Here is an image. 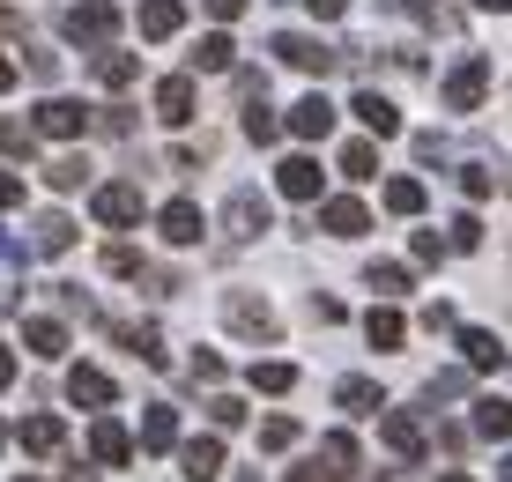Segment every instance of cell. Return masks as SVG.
<instances>
[{
    "mask_svg": "<svg viewBox=\"0 0 512 482\" xmlns=\"http://www.w3.org/2000/svg\"><path fill=\"white\" fill-rule=\"evenodd\" d=\"M223 327H231L238 342H253V349L282 342V312H275L260 290H223Z\"/></svg>",
    "mask_w": 512,
    "mask_h": 482,
    "instance_id": "cell-1",
    "label": "cell"
},
{
    "mask_svg": "<svg viewBox=\"0 0 512 482\" xmlns=\"http://www.w3.org/2000/svg\"><path fill=\"white\" fill-rule=\"evenodd\" d=\"M268 52L282 67H297V75H334V67H349L334 45H320V38H305V30H275L268 38Z\"/></svg>",
    "mask_w": 512,
    "mask_h": 482,
    "instance_id": "cell-2",
    "label": "cell"
},
{
    "mask_svg": "<svg viewBox=\"0 0 512 482\" xmlns=\"http://www.w3.org/2000/svg\"><path fill=\"white\" fill-rule=\"evenodd\" d=\"M438 97H446V112H475V104L490 97V60H483V52H468V60L438 82Z\"/></svg>",
    "mask_w": 512,
    "mask_h": 482,
    "instance_id": "cell-3",
    "label": "cell"
},
{
    "mask_svg": "<svg viewBox=\"0 0 512 482\" xmlns=\"http://www.w3.org/2000/svg\"><path fill=\"white\" fill-rule=\"evenodd\" d=\"M60 38L67 45H112L119 38V8H112V0H82V8L60 23Z\"/></svg>",
    "mask_w": 512,
    "mask_h": 482,
    "instance_id": "cell-4",
    "label": "cell"
},
{
    "mask_svg": "<svg viewBox=\"0 0 512 482\" xmlns=\"http://www.w3.org/2000/svg\"><path fill=\"white\" fill-rule=\"evenodd\" d=\"M275 193H282V201H320V193H327V171L320 164H312V156L305 149H290V156H282V164H275Z\"/></svg>",
    "mask_w": 512,
    "mask_h": 482,
    "instance_id": "cell-5",
    "label": "cell"
},
{
    "mask_svg": "<svg viewBox=\"0 0 512 482\" xmlns=\"http://www.w3.org/2000/svg\"><path fill=\"white\" fill-rule=\"evenodd\" d=\"M97 127V112L82 97H45L38 104V134H52V141H75V134H90Z\"/></svg>",
    "mask_w": 512,
    "mask_h": 482,
    "instance_id": "cell-6",
    "label": "cell"
},
{
    "mask_svg": "<svg viewBox=\"0 0 512 482\" xmlns=\"http://www.w3.org/2000/svg\"><path fill=\"white\" fill-rule=\"evenodd\" d=\"M67 401H75V408H112L119 401V379L104 364H67Z\"/></svg>",
    "mask_w": 512,
    "mask_h": 482,
    "instance_id": "cell-7",
    "label": "cell"
},
{
    "mask_svg": "<svg viewBox=\"0 0 512 482\" xmlns=\"http://www.w3.org/2000/svg\"><path fill=\"white\" fill-rule=\"evenodd\" d=\"M90 208H97L104 230H134V223H141V186H127V178H119V186H97Z\"/></svg>",
    "mask_w": 512,
    "mask_h": 482,
    "instance_id": "cell-8",
    "label": "cell"
},
{
    "mask_svg": "<svg viewBox=\"0 0 512 482\" xmlns=\"http://www.w3.org/2000/svg\"><path fill=\"white\" fill-rule=\"evenodd\" d=\"M379 438H386V453H394V460H409V468L423 460V445H431V438H423V423L409 416V408H386V416H379Z\"/></svg>",
    "mask_w": 512,
    "mask_h": 482,
    "instance_id": "cell-9",
    "label": "cell"
},
{
    "mask_svg": "<svg viewBox=\"0 0 512 482\" xmlns=\"http://www.w3.org/2000/svg\"><path fill=\"white\" fill-rule=\"evenodd\" d=\"M223 230H231V238H260V230H268V201H260L253 186H231V201H223Z\"/></svg>",
    "mask_w": 512,
    "mask_h": 482,
    "instance_id": "cell-10",
    "label": "cell"
},
{
    "mask_svg": "<svg viewBox=\"0 0 512 482\" xmlns=\"http://www.w3.org/2000/svg\"><path fill=\"white\" fill-rule=\"evenodd\" d=\"M320 230L327 238H364V230H372V208L349 201V193H334V201H320Z\"/></svg>",
    "mask_w": 512,
    "mask_h": 482,
    "instance_id": "cell-11",
    "label": "cell"
},
{
    "mask_svg": "<svg viewBox=\"0 0 512 482\" xmlns=\"http://www.w3.org/2000/svg\"><path fill=\"white\" fill-rule=\"evenodd\" d=\"M156 238L164 245H201V208L193 201H164L156 208Z\"/></svg>",
    "mask_w": 512,
    "mask_h": 482,
    "instance_id": "cell-12",
    "label": "cell"
},
{
    "mask_svg": "<svg viewBox=\"0 0 512 482\" xmlns=\"http://www.w3.org/2000/svg\"><path fill=\"white\" fill-rule=\"evenodd\" d=\"M186 30V0H141V38L149 45H171Z\"/></svg>",
    "mask_w": 512,
    "mask_h": 482,
    "instance_id": "cell-13",
    "label": "cell"
},
{
    "mask_svg": "<svg viewBox=\"0 0 512 482\" xmlns=\"http://www.w3.org/2000/svg\"><path fill=\"white\" fill-rule=\"evenodd\" d=\"M290 134H297V141H327V134H334V104L320 97V89L290 104Z\"/></svg>",
    "mask_w": 512,
    "mask_h": 482,
    "instance_id": "cell-14",
    "label": "cell"
},
{
    "mask_svg": "<svg viewBox=\"0 0 512 482\" xmlns=\"http://www.w3.org/2000/svg\"><path fill=\"white\" fill-rule=\"evenodd\" d=\"M90 460H97V468H127V460H134V438L119 431L112 416H97V423H90Z\"/></svg>",
    "mask_w": 512,
    "mask_h": 482,
    "instance_id": "cell-15",
    "label": "cell"
},
{
    "mask_svg": "<svg viewBox=\"0 0 512 482\" xmlns=\"http://www.w3.org/2000/svg\"><path fill=\"white\" fill-rule=\"evenodd\" d=\"M156 119H164V127H186L193 119V75H164L156 82Z\"/></svg>",
    "mask_w": 512,
    "mask_h": 482,
    "instance_id": "cell-16",
    "label": "cell"
},
{
    "mask_svg": "<svg viewBox=\"0 0 512 482\" xmlns=\"http://www.w3.org/2000/svg\"><path fill=\"white\" fill-rule=\"evenodd\" d=\"M320 468H327V482H349V475L364 468L357 438H349V431H327V438H320Z\"/></svg>",
    "mask_w": 512,
    "mask_h": 482,
    "instance_id": "cell-17",
    "label": "cell"
},
{
    "mask_svg": "<svg viewBox=\"0 0 512 482\" xmlns=\"http://www.w3.org/2000/svg\"><path fill=\"white\" fill-rule=\"evenodd\" d=\"M461 364L468 371H505V342L490 327H461Z\"/></svg>",
    "mask_w": 512,
    "mask_h": 482,
    "instance_id": "cell-18",
    "label": "cell"
},
{
    "mask_svg": "<svg viewBox=\"0 0 512 482\" xmlns=\"http://www.w3.org/2000/svg\"><path fill=\"white\" fill-rule=\"evenodd\" d=\"M171 445H179V408L156 401L149 416H141V453H171Z\"/></svg>",
    "mask_w": 512,
    "mask_h": 482,
    "instance_id": "cell-19",
    "label": "cell"
},
{
    "mask_svg": "<svg viewBox=\"0 0 512 482\" xmlns=\"http://www.w3.org/2000/svg\"><path fill=\"white\" fill-rule=\"evenodd\" d=\"M104 327H112V319H104ZM112 342H127V349L141 356V364H164V334H156L149 319H119V327H112Z\"/></svg>",
    "mask_w": 512,
    "mask_h": 482,
    "instance_id": "cell-20",
    "label": "cell"
},
{
    "mask_svg": "<svg viewBox=\"0 0 512 482\" xmlns=\"http://www.w3.org/2000/svg\"><path fill=\"white\" fill-rule=\"evenodd\" d=\"M349 112L364 119V134H401V112H394V97H379V89H357V104Z\"/></svg>",
    "mask_w": 512,
    "mask_h": 482,
    "instance_id": "cell-21",
    "label": "cell"
},
{
    "mask_svg": "<svg viewBox=\"0 0 512 482\" xmlns=\"http://www.w3.org/2000/svg\"><path fill=\"white\" fill-rule=\"evenodd\" d=\"M179 468H186V482H216L223 475V438H193L179 453Z\"/></svg>",
    "mask_w": 512,
    "mask_h": 482,
    "instance_id": "cell-22",
    "label": "cell"
},
{
    "mask_svg": "<svg viewBox=\"0 0 512 482\" xmlns=\"http://www.w3.org/2000/svg\"><path fill=\"white\" fill-rule=\"evenodd\" d=\"M23 349H38L52 364V356H67V327H60V319H45V312H30L23 319Z\"/></svg>",
    "mask_w": 512,
    "mask_h": 482,
    "instance_id": "cell-23",
    "label": "cell"
},
{
    "mask_svg": "<svg viewBox=\"0 0 512 482\" xmlns=\"http://www.w3.org/2000/svg\"><path fill=\"white\" fill-rule=\"evenodd\" d=\"M60 445H67V423H60V416H30V423H23V453H30V460H52Z\"/></svg>",
    "mask_w": 512,
    "mask_h": 482,
    "instance_id": "cell-24",
    "label": "cell"
},
{
    "mask_svg": "<svg viewBox=\"0 0 512 482\" xmlns=\"http://www.w3.org/2000/svg\"><path fill=\"white\" fill-rule=\"evenodd\" d=\"M231 60H238L231 30H208V38L193 45V67H201V75H231Z\"/></svg>",
    "mask_w": 512,
    "mask_h": 482,
    "instance_id": "cell-25",
    "label": "cell"
},
{
    "mask_svg": "<svg viewBox=\"0 0 512 482\" xmlns=\"http://www.w3.org/2000/svg\"><path fill=\"white\" fill-rule=\"evenodd\" d=\"M379 8H394V15H416L423 30H461V15H453L446 0H379Z\"/></svg>",
    "mask_w": 512,
    "mask_h": 482,
    "instance_id": "cell-26",
    "label": "cell"
},
{
    "mask_svg": "<svg viewBox=\"0 0 512 482\" xmlns=\"http://www.w3.org/2000/svg\"><path fill=\"white\" fill-rule=\"evenodd\" d=\"M364 342H372V349H401V342H409V319H401L394 305H379L372 319H364Z\"/></svg>",
    "mask_w": 512,
    "mask_h": 482,
    "instance_id": "cell-27",
    "label": "cell"
},
{
    "mask_svg": "<svg viewBox=\"0 0 512 482\" xmlns=\"http://www.w3.org/2000/svg\"><path fill=\"white\" fill-rule=\"evenodd\" d=\"M342 178H349V186L379 178V149H372V134H364V141H342Z\"/></svg>",
    "mask_w": 512,
    "mask_h": 482,
    "instance_id": "cell-28",
    "label": "cell"
},
{
    "mask_svg": "<svg viewBox=\"0 0 512 482\" xmlns=\"http://www.w3.org/2000/svg\"><path fill=\"white\" fill-rule=\"evenodd\" d=\"M134 75H141V60H134V52H112V45L97 52V82H104V89H127Z\"/></svg>",
    "mask_w": 512,
    "mask_h": 482,
    "instance_id": "cell-29",
    "label": "cell"
},
{
    "mask_svg": "<svg viewBox=\"0 0 512 482\" xmlns=\"http://www.w3.org/2000/svg\"><path fill=\"white\" fill-rule=\"evenodd\" d=\"M334 401H342L349 416H372V408H386V394H379L372 379H342V386H334Z\"/></svg>",
    "mask_w": 512,
    "mask_h": 482,
    "instance_id": "cell-30",
    "label": "cell"
},
{
    "mask_svg": "<svg viewBox=\"0 0 512 482\" xmlns=\"http://www.w3.org/2000/svg\"><path fill=\"white\" fill-rule=\"evenodd\" d=\"M475 438H512V401H475Z\"/></svg>",
    "mask_w": 512,
    "mask_h": 482,
    "instance_id": "cell-31",
    "label": "cell"
},
{
    "mask_svg": "<svg viewBox=\"0 0 512 482\" xmlns=\"http://www.w3.org/2000/svg\"><path fill=\"white\" fill-rule=\"evenodd\" d=\"M423 201H431L423 178H386V208H394V216H423Z\"/></svg>",
    "mask_w": 512,
    "mask_h": 482,
    "instance_id": "cell-32",
    "label": "cell"
},
{
    "mask_svg": "<svg viewBox=\"0 0 512 482\" xmlns=\"http://www.w3.org/2000/svg\"><path fill=\"white\" fill-rule=\"evenodd\" d=\"M364 290L401 297V290H409V267H401V260H372V267H364Z\"/></svg>",
    "mask_w": 512,
    "mask_h": 482,
    "instance_id": "cell-33",
    "label": "cell"
},
{
    "mask_svg": "<svg viewBox=\"0 0 512 482\" xmlns=\"http://www.w3.org/2000/svg\"><path fill=\"white\" fill-rule=\"evenodd\" d=\"M290 386H297V364H282V356L253 364V394H290Z\"/></svg>",
    "mask_w": 512,
    "mask_h": 482,
    "instance_id": "cell-34",
    "label": "cell"
},
{
    "mask_svg": "<svg viewBox=\"0 0 512 482\" xmlns=\"http://www.w3.org/2000/svg\"><path fill=\"white\" fill-rule=\"evenodd\" d=\"M67 245H75V216H60V208L38 216V253H67Z\"/></svg>",
    "mask_w": 512,
    "mask_h": 482,
    "instance_id": "cell-35",
    "label": "cell"
},
{
    "mask_svg": "<svg viewBox=\"0 0 512 482\" xmlns=\"http://www.w3.org/2000/svg\"><path fill=\"white\" fill-rule=\"evenodd\" d=\"M275 134H282V119H275V104H260V97H253V104H245V141H260V149H268V141H275Z\"/></svg>",
    "mask_w": 512,
    "mask_h": 482,
    "instance_id": "cell-36",
    "label": "cell"
},
{
    "mask_svg": "<svg viewBox=\"0 0 512 482\" xmlns=\"http://www.w3.org/2000/svg\"><path fill=\"white\" fill-rule=\"evenodd\" d=\"M297 438H305V423H297V416H268V423H260V445H268V453H290Z\"/></svg>",
    "mask_w": 512,
    "mask_h": 482,
    "instance_id": "cell-37",
    "label": "cell"
},
{
    "mask_svg": "<svg viewBox=\"0 0 512 482\" xmlns=\"http://www.w3.org/2000/svg\"><path fill=\"white\" fill-rule=\"evenodd\" d=\"M38 149V127L30 119H0V156H30Z\"/></svg>",
    "mask_w": 512,
    "mask_h": 482,
    "instance_id": "cell-38",
    "label": "cell"
},
{
    "mask_svg": "<svg viewBox=\"0 0 512 482\" xmlns=\"http://www.w3.org/2000/svg\"><path fill=\"white\" fill-rule=\"evenodd\" d=\"M45 178H52L60 193H82V186H90V156H60V164H52Z\"/></svg>",
    "mask_w": 512,
    "mask_h": 482,
    "instance_id": "cell-39",
    "label": "cell"
},
{
    "mask_svg": "<svg viewBox=\"0 0 512 482\" xmlns=\"http://www.w3.org/2000/svg\"><path fill=\"white\" fill-rule=\"evenodd\" d=\"M141 267H149V260H141L134 245H104V275H127V282H141Z\"/></svg>",
    "mask_w": 512,
    "mask_h": 482,
    "instance_id": "cell-40",
    "label": "cell"
},
{
    "mask_svg": "<svg viewBox=\"0 0 512 482\" xmlns=\"http://www.w3.org/2000/svg\"><path fill=\"white\" fill-rule=\"evenodd\" d=\"M453 178H461V193H468V201H490V193H498V171H483V164H461Z\"/></svg>",
    "mask_w": 512,
    "mask_h": 482,
    "instance_id": "cell-41",
    "label": "cell"
},
{
    "mask_svg": "<svg viewBox=\"0 0 512 482\" xmlns=\"http://www.w3.org/2000/svg\"><path fill=\"white\" fill-rule=\"evenodd\" d=\"M446 253H453V245L438 238V230H416V238H409V260H416V267H438Z\"/></svg>",
    "mask_w": 512,
    "mask_h": 482,
    "instance_id": "cell-42",
    "label": "cell"
},
{
    "mask_svg": "<svg viewBox=\"0 0 512 482\" xmlns=\"http://www.w3.org/2000/svg\"><path fill=\"white\" fill-rule=\"evenodd\" d=\"M446 245H453V253H475V245H483V223H475V216H453Z\"/></svg>",
    "mask_w": 512,
    "mask_h": 482,
    "instance_id": "cell-43",
    "label": "cell"
},
{
    "mask_svg": "<svg viewBox=\"0 0 512 482\" xmlns=\"http://www.w3.org/2000/svg\"><path fill=\"white\" fill-rule=\"evenodd\" d=\"M208 416H216V431H238V423H245V401H238V394H216V401H208Z\"/></svg>",
    "mask_w": 512,
    "mask_h": 482,
    "instance_id": "cell-44",
    "label": "cell"
},
{
    "mask_svg": "<svg viewBox=\"0 0 512 482\" xmlns=\"http://www.w3.org/2000/svg\"><path fill=\"white\" fill-rule=\"evenodd\" d=\"M423 394H431V401H453V394H468V371H438V379L423 386Z\"/></svg>",
    "mask_w": 512,
    "mask_h": 482,
    "instance_id": "cell-45",
    "label": "cell"
},
{
    "mask_svg": "<svg viewBox=\"0 0 512 482\" xmlns=\"http://www.w3.org/2000/svg\"><path fill=\"white\" fill-rule=\"evenodd\" d=\"M97 127L104 134H134V112H127V104H112V112H97Z\"/></svg>",
    "mask_w": 512,
    "mask_h": 482,
    "instance_id": "cell-46",
    "label": "cell"
},
{
    "mask_svg": "<svg viewBox=\"0 0 512 482\" xmlns=\"http://www.w3.org/2000/svg\"><path fill=\"white\" fill-rule=\"evenodd\" d=\"M8 208H23V178L0 171V216H8Z\"/></svg>",
    "mask_w": 512,
    "mask_h": 482,
    "instance_id": "cell-47",
    "label": "cell"
},
{
    "mask_svg": "<svg viewBox=\"0 0 512 482\" xmlns=\"http://www.w3.org/2000/svg\"><path fill=\"white\" fill-rule=\"evenodd\" d=\"M193 379H223V356L216 349H193Z\"/></svg>",
    "mask_w": 512,
    "mask_h": 482,
    "instance_id": "cell-48",
    "label": "cell"
},
{
    "mask_svg": "<svg viewBox=\"0 0 512 482\" xmlns=\"http://www.w3.org/2000/svg\"><path fill=\"white\" fill-rule=\"evenodd\" d=\"M305 8L320 15V23H342V15H349V0H305Z\"/></svg>",
    "mask_w": 512,
    "mask_h": 482,
    "instance_id": "cell-49",
    "label": "cell"
},
{
    "mask_svg": "<svg viewBox=\"0 0 512 482\" xmlns=\"http://www.w3.org/2000/svg\"><path fill=\"white\" fill-rule=\"evenodd\" d=\"M201 8L216 15V23H238V15H245V0H201Z\"/></svg>",
    "mask_w": 512,
    "mask_h": 482,
    "instance_id": "cell-50",
    "label": "cell"
},
{
    "mask_svg": "<svg viewBox=\"0 0 512 482\" xmlns=\"http://www.w3.org/2000/svg\"><path fill=\"white\" fill-rule=\"evenodd\" d=\"M282 482H327V468H320V460H312V468H290Z\"/></svg>",
    "mask_w": 512,
    "mask_h": 482,
    "instance_id": "cell-51",
    "label": "cell"
},
{
    "mask_svg": "<svg viewBox=\"0 0 512 482\" xmlns=\"http://www.w3.org/2000/svg\"><path fill=\"white\" fill-rule=\"evenodd\" d=\"M15 386V349H0V394Z\"/></svg>",
    "mask_w": 512,
    "mask_h": 482,
    "instance_id": "cell-52",
    "label": "cell"
},
{
    "mask_svg": "<svg viewBox=\"0 0 512 482\" xmlns=\"http://www.w3.org/2000/svg\"><path fill=\"white\" fill-rule=\"evenodd\" d=\"M0 89H15V60H8V52H0Z\"/></svg>",
    "mask_w": 512,
    "mask_h": 482,
    "instance_id": "cell-53",
    "label": "cell"
},
{
    "mask_svg": "<svg viewBox=\"0 0 512 482\" xmlns=\"http://www.w3.org/2000/svg\"><path fill=\"white\" fill-rule=\"evenodd\" d=\"M475 8H490V15H505V8H512V0H475Z\"/></svg>",
    "mask_w": 512,
    "mask_h": 482,
    "instance_id": "cell-54",
    "label": "cell"
},
{
    "mask_svg": "<svg viewBox=\"0 0 512 482\" xmlns=\"http://www.w3.org/2000/svg\"><path fill=\"white\" fill-rule=\"evenodd\" d=\"M498 482H512V453H505V468H498Z\"/></svg>",
    "mask_w": 512,
    "mask_h": 482,
    "instance_id": "cell-55",
    "label": "cell"
},
{
    "mask_svg": "<svg viewBox=\"0 0 512 482\" xmlns=\"http://www.w3.org/2000/svg\"><path fill=\"white\" fill-rule=\"evenodd\" d=\"M438 482H475V475H438Z\"/></svg>",
    "mask_w": 512,
    "mask_h": 482,
    "instance_id": "cell-56",
    "label": "cell"
},
{
    "mask_svg": "<svg viewBox=\"0 0 512 482\" xmlns=\"http://www.w3.org/2000/svg\"><path fill=\"white\" fill-rule=\"evenodd\" d=\"M0 453H8V431H0Z\"/></svg>",
    "mask_w": 512,
    "mask_h": 482,
    "instance_id": "cell-57",
    "label": "cell"
},
{
    "mask_svg": "<svg viewBox=\"0 0 512 482\" xmlns=\"http://www.w3.org/2000/svg\"><path fill=\"white\" fill-rule=\"evenodd\" d=\"M23 482H45V475H23Z\"/></svg>",
    "mask_w": 512,
    "mask_h": 482,
    "instance_id": "cell-58",
    "label": "cell"
},
{
    "mask_svg": "<svg viewBox=\"0 0 512 482\" xmlns=\"http://www.w3.org/2000/svg\"><path fill=\"white\" fill-rule=\"evenodd\" d=\"M372 482H394V475H372Z\"/></svg>",
    "mask_w": 512,
    "mask_h": 482,
    "instance_id": "cell-59",
    "label": "cell"
},
{
    "mask_svg": "<svg viewBox=\"0 0 512 482\" xmlns=\"http://www.w3.org/2000/svg\"><path fill=\"white\" fill-rule=\"evenodd\" d=\"M0 312H8V305H0Z\"/></svg>",
    "mask_w": 512,
    "mask_h": 482,
    "instance_id": "cell-60",
    "label": "cell"
}]
</instances>
